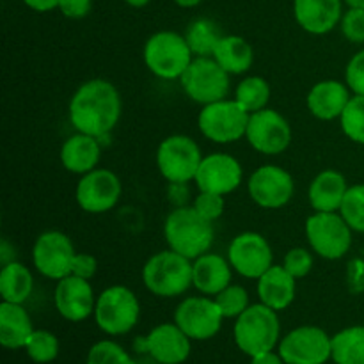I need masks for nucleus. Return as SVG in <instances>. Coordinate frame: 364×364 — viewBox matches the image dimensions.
<instances>
[{"label":"nucleus","instance_id":"1","mask_svg":"<svg viewBox=\"0 0 364 364\" xmlns=\"http://www.w3.org/2000/svg\"><path fill=\"white\" fill-rule=\"evenodd\" d=\"M123 114V100L116 85L107 78H91L78 85L68 105V119L75 132L107 139Z\"/></svg>","mask_w":364,"mask_h":364},{"label":"nucleus","instance_id":"2","mask_svg":"<svg viewBox=\"0 0 364 364\" xmlns=\"http://www.w3.org/2000/svg\"><path fill=\"white\" fill-rule=\"evenodd\" d=\"M164 238L167 247L194 262L212 251L215 230L213 223L199 215L192 205L174 206L164 220Z\"/></svg>","mask_w":364,"mask_h":364},{"label":"nucleus","instance_id":"3","mask_svg":"<svg viewBox=\"0 0 364 364\" xmlns=\"http://www.w3.org/2000/svg\"><path fill=\"white\" fill-rule=\"evenodd\" d=\"M141 276L146 290L155 297H181L192 288V259L167 247L149 256Z\"/></svg>","mask_w":364,"mask_h":364},{"label":"nucleus","instance_id":"4","mask_svg":"<svg viewBox=\"0 0 364 364\" xmlns=\"http://www.w3.org/2000/svg\"><path fill=\"white\" fill-rule=\"evenodd\" d=\"M142 60L149 73L160 80H180L194 60L185 34L174 31H159L149 36L142 48Z\"/></svg>","mask_w":364,"mask_h":364},{"label":"nucleus","instance_id":"5","mask_svg":"<svg viewBox=\"0 0 364 364\" xmlns=\"http://www.w3.org/2000/svg\"><path fill=\"white\" fill-rule=\"evenodd\" d=\"M233 338L240 352L249 358L274 350L281 341L277 311L262 302L251 304L238 318H235Z\"/></svg>","mask_w":364,"mask_h":364},{"label":"nucleus","instance_id":"6","mask_svg":"<svg viewBox=\"0 0 364 364\" xmlns=\"http://www.w3.org/2000/svg\"><path fill=\"white\" fill-rule=\"evenodd\" d=\"M304 235L318 258L338 262L350 252L354 231L340 212H313L306 219Z\"/></svg>","mask_w":364,"mask_h":364},{"label":"nucleus","instance_id":"7","mask_svg":"<svg viewBox=\"0 0 364 364\" xmlns=\"http://www.w3.org/2000/svg\"><path fill=\"white\" fill-rule=\"evenodd\" d=\"M95 322L109 336L128 334L141 318V302L134 290L123 284L105 288L96 297Z\"/></svg>","mask_w":364,"mask_h":364},{"label":"nucleus","instance_id":"8","mask_svg":"<svg viewBox=\"0 0 364 364\" xmlns=\"http://www.w3.org/2000/svg\"><path fill=\"white\" fill-rule=\"evenodd\" d=\"M201 146L185 134H173L156 148V167L167 183L187 185L194 181L203 160Z\"/></svg>","mask_w":364,"mask_h":364},{"label":"nucleus","instance_id":"9","mask_svg":"<svg viewBox=\"0 0 364 364\" xmlns=\"http://www.w3.org/2000/svg\"><path fill=\"white\" fill-rule=\"evenodd\" d=\"M251 114L237 102L224 98L203 105L198 116V128L205 139L213 144H233L245 139Z\"/></svg>","mask_w":364,"mask_h":364},{"label":"nucleus","instance_id":"10","mask_svg":"<svg viewBox=\"0 0 364 364\" xmlns=\"http://www.w3.org/2000/svg\"><path fill=\"white\" fill-rule=\"evenodd\" d=\"M230 77L213 57H194L181 75L180 85L192 102L203 107L228 98L231 89Z\"/></svg>","mask_w":364,"mask_h":364},{"label":"nucleus","instance_id":"11","mask_svg":"<svg viewBox=\"0 0 364 364\" xmlns=\"http://www.w3.org/2000/svg\"><path fill=\"white\" fill-rule=\"evenodd\" d=\"M294 139L291 124L279 110L267 109L249 116L245 141L256 153L265 156H277L287 151Z\"/></svg>","mask_w":364,"mask_h":364},{"label":"nucleus","instance_id":"12","mask_svg":"<svg viewBox=\"0 0 364 364\" xmlns=\"http://www.w3.org/2000/svg\"><path fill=\"white\" fill-rule=\"evenodd\" d=\"M77 251L66 233L57 230L43 231L32 245V265L39 276L59 281L70 276Z\"/></svg>","mask_w":364,"mask_h":364},{"label":"nucleus","instance_id":"13","mask_svg":"<svg viewBox=\"0 0 364 364\" xmlns=\"http://www.w3.org/2000/svg\"><path fill=\"white\" fill-rule=\"evenodd\" d=\"M277 352L287 364H326L333 359V336L316 326L295 327L281 338Z\"/></svg>","mask_w":364,"mask_h":364},{"label":"nucleus","instance_id":"14","mask_svg":"<svg viewBox=\"0 0 364 364\" xmlns=\"http://www.w3.org/2000/svg\"><path fill=\"white\" fill-rule=\"evenodd\" d=\"M247 194L263 210H281L294 199V176L284 167L263 164L256 167L247 180Z\"/></svg>","mask_w":364,"mask_h":364},{"label":"nucleus","instance_id":"15","mask_svg":"<svg viewBox=\"0 0 364 364\" xmlns=\"http://www.w3.org/2000/svg\"><path fill=\"white\" fill-rule=\"evenodd\" d=\"M224 315L215 299L208 295L185 297L174 309V323L191 340L206 341L217 336L223 327Z\"/></svg>","mask_w":364,"mask_h":364},{"label":"nucleus","instance_id":"16","mask_svg":"<svg viewBox=\"0 0 364 364\" xmlns=\"http://www.w3.org/2000/svg\"><path fill=\"white\" fill-rule=\"evenodd\" d=\"M123 194L121 178L114 171L96 167L87 174H82L75 188V199L80 210L92 215L110 212L119 203Z\"/></svg>","mask_w":364,"mask_h":364},{"label":"nucleus","instance_id":"17","mask_svg":"<svg viewBox=\"0 0 364 364\" xmlns=\"http://www.w3.org/2000/svg\"><path fill=\"white\" fill-rule=\"evenodd\" d=\"M226 258L238 276L256 281L274 265L270 242L256 231H244L231 238Z\"/></svg>","mask_w":364,"mask_h":364},{"label":"nucleus","instance_id":"18","mask_svg":"<svg viewBox=\"0 0 364 364\" xmlns=\"http://www.w3.org/2000/svg\"><path fill=\"white\" fill-rule=\"evenodd\" d=\"M244 181V167L230 153H210L205 155L199 166L194 183L198 191L230 196Z\"/></svg>","mask_w":364,"mask_h":364},{"label":"nucleus","instance_id":"19","mask_svg":"<svg viewBox=\"0 0 364 364\" xmlns=\"http://www.w3.org/2000/svg\"><path fill=\"white\" fill-rule=\"evenodd\" d=\"M96 297L98 295L95 294L91 281L73 274L57 281L53 290V304L57 313L71 323L84 322L95 315Z\"/></svg>","mask_w":364,"mask_h":364},{"label":"nucleus","instance_id":"20","mask_svg":"<svg viewBox=\"0 0 364 364\" xmlns=\"http://www.w3.org/2000/svg\"><path fill=\"white\" fill-rule=\"evenodd\" d=\"M191 338L176 323H160L139 340V352H146L159 364H181L191 355Z\"/></svg>","mask_w":364,"mask_h":364},{"label":"nucleus","instance_id":"21","mask_svg":"<svg viewBox=\"0 0 364 364\" xmlns=\"http://www.w3.org/2000/svg\"><path fill=\"white\" fill-rule=\"evenodd\" d=\"M343 6V0H294V18L308 34L326 36L340 27Z\"/></svg>","mask_w":364,"mask_h":364},{"label":"nucleus","instance_id":"22","mask_svg":"<svg viewBox=\"0 0 364 364\" xmlns=\"http://www.w3.org/2000/svg\"><path fill=\"white\" fill-rule=\"evenodd\" d=\"M352 96L354 95L345 84V80L327 78V80L316 82L309 89L308 96H306V107L315 119L334 121L340 119Z\"/></svg>","mask_w":364,"mask_h":364},{"label":"nucleus","instance_id":"23","mask_svg":"<svg viewBox=\"0 0 364 364\" xmlns=\"http://www.w3.org/2000/svg\"><path fill=\"white\" fill-rule=\"evenodd\" d=\"M233 267L230 259L217 252H205L192 262V288L201 295L215 297L233 283Z\"/></svg>","mask_w":364,"mask_h":364},{"label":"nucleus","instance_id":"24","mask_svg":"<svg viewBox=\"0 0 364 364\" xmlns=\"http://www.w3.org/2000/svg\"><path fill=\"white\" fill-rule=\"evenodd\" d=\"M256 294L262 304L274 311L290 308L297 295V279L283 265H272L256 279Z\"/></svg>","mask_w":364,"mask_h":364},{"label":"nucleus","instance_id":"25","mask_svg":"<svg viewBox=\"0 0 364 364\" xmlns=\"http://www.w3.org/2000/svg\"><path fill=\"white\" fill-rule=\"evenodd\" d=\"M60 164L71 174H87L100 166L102 160V141L92 135L75 132L60 146Z\"/></svg>","mask_w":364,"mask_h":364},{"label":"nucleus","instance_id":"26","mask_svg":"<svg viewBox=\"0 0 364 364\" xmlns=\"http://www.w3.org/2000/svg\"><path fill=\"white\" fill-rule=\"evenodd\" d=\"M348 187L347 178L336 169H323L308 187V201L313 212H340Z\"/></svg>","mask_w":364,"mask_h":364},{"label":"nucleus","instance_id":"27","mask_svg":"<svg viewBox=\"0 0 364 364\" xmlns=\"http://www.w3.org/2000/svg\"><path fill=\"white\" fill-rule=\"evenodd\" d=\"M34 333L31 315L23 304L2 301L0 304V343L4 348L18 350L23 348L31 334Z\"/></svg>","mask_w":364,"mask_h":364},{"label":"nucleus","instance_id":"28","mask_svg":"<svg viewBox=\"0 0 364 364\" xmlns=\"http://www.w3.org/2000/svg\"><path fill=\"white\" fill-rule=\"evenodd\" d=\"M212 57L230 75H245L255 64L251 43L238 34H224Z\"/></svg>","mask_w":364,"mask_h":364},{"label":"nucleus","instance_id":"29","mask_svg":"<svg viewBox=\"0 0 364 364\" xmlns=\"http://www.w3.org/2000/svg\"><path fill=\"white\" fill-rule=\"evenodd\" d=\"M34 291V276L25 263H6L0 269V297L6 302L25 304Z\"/></svg>","mask_w":364,"mask_h":364},{"label":"nucleus","instance_id":"30","mask_svg":"<svg viewBox=\"0 0 364 364\" xmlns=\"http://www.w3.org/2000/svg\"><path fill=\"white\" fill-rule=\"evenodd\" d=\"M223 36L219 25L210 18H196L185 31V39L194 57H212Z\"/></svg>","mask_w":364,"mask_h":364},{"label":"nucleus","instance_id":"31","mask_svg":"<svg viewBox=\"0 0 364 364\" xmlns=\"http://www.w3.org/2000/svg\"><path fill=\"white\" fill-rule=\"evenodd\" d=\"M333 361L364 364V326L345 327L333 336Z\"/></svg>","mask_w":364,"mask_h":364},{"label":"nucleus","instance_id":"32","mask_svg":"<svg viewBox=\"0 0 364 364\" xmlns=\"http://www.w3.org/2000/svg\"><path fill=\"white\" fill-rule=\"evenodd\" d=\"M270 96H272L270 82L259 75H247L235 87V100L249 114L267 109L270 103Z\"/></svg>","mask_w":364,"mask_h":364},{"label":"nucleus","instance_id":"33","mask_svg":"<svg viewBox=\"0 0 364 364\" xmlns=\"http://www.w3.org/2000/svg\"><path fill=\"white\" fill-rule=\"evenodd\" d=\"M23 350L28 358L38 364L52 363L59 355V340L53 333L45 329H34L25 343Z\"/></svg>","mask_w":364,"mask_h":364},{"label":"nucleus","instance_id":"34","mask_svg":"<svg viewBox=\"0 0 364 364\" xmlns=\"http://www.w3.org/2000/svg\"><path fill=\"white\" fill-rule=\"evenodd\" d=\"M338 121L348 141L364 146V96H352L347 109L343 110Z\"/></svg>","mask_w":364,"mask_h":364},{"label":"nucleus","instance_id":"35","mask_svg":"<svg viewBox=\"0 0 364 364\" xmlns=\"http://www.w3.org/2000/svg\"><path fill=\"white\" fill-rule=\"evenodd\" d=\"M340 213L354 233L364 235V183H355L348 187L343 203H341Z\"/></svg>","mask_w":364,"mask_h":364},{"label":"nucleus","instance_id":"36","mask_svg":"<svg viewBox=\"0 0 364 364\" xmlns=\"http://www.w3.org/2000/svg\"><path fill=\"white\" fill-rule=\"evenodd\" d=\"M213 299H215L217 306L223 311L224 318H238L251 306V302H249V291L242 284L231 283L230 287L224 288Z\"/></svg>","mask_w":364,"mask_h":364},{"label":"nucleus","instance_id":"37","mask_svg":"<svg viewBox=\"0 0 364 364\" xmlns=\"http://www.w3.org/2000/svg\"><path fill=\"white\" fill-rule=\"evenodd\" d=\"M85 364H137L121 345L112 340H102L89 348Z\"/></svg>","mask_w":364,"mask_h":364},{"label":"nucleus","instance_id":"38","mask_svg":"<svg viewBox=\"0 0 364 364\" xmlns=\"http://www.w3.org/2000/svg\"><path fill=\"white\" fill-rule=\"evenodd\" d=\"M281 265L295 277V279H304L309 276L315 267V252L309 247H291L284 255V259Z\"/></svg>","mask_w":364,"mask_h":364},{"label":"nucleus","instance_id":"39","mask_svg":"<svg viewBox=\"0 0 364 364\" xmlns=\"http://www.w3.org/2000/svg\"><path fill=\"white\" fill-rule=\"evenodd\" d=\"M192 206L206 220L215 223V220H219L224 215V210H226V196L198 191V196L192 199Z\"/></svg>","mask_w":364,"mask_h":364},{"label":"nucleus","instance_id":"40","mask_svg":"<svg viewBox=\"0 0 364 364\" xmlns=\"http://www.w3.org/2000/svg\"><path fill=\"white\" fill-rule=\"evenodd\" d=\"M341 34L354 45H364V9H347L340 21Z\"/></svg>","mask_w":364,"mask_h":364},{"label":"nucleus","instance_id":"41","mask_svg":"<svg viewBox=\"0 0 364 364\" xmlns=\"http://www.w3.org/2000/svg\"><path fill=\"white\" fill-rule=\"evenodd\" d=\"M345 84L352 95L364 96V48L355 52L345 66Z\"/></svg>","mask_w":364,"mask_h":364},{"label":"nucleus","instance_id":"42","mask_svg":"<svg viewBox=\"0 0 364 364\" xmlns=\"http://www.w3.org/2000/svg\"><path fill=\"white\" fill-rule=\"evenodd\" d=\"M96 272H98V259L95 255H91V252H77L75 255L73 269H71L73 276L91 281L96 276Z\"/></svg>","mask_w":364,"mask_h":364},{"label":"nucleus","instance_id":"43","mask_svg":"<svg viewBox=\"0 0 364 364\" xmlns=\"http://www.w3.org/2000/svg\"><path fill=\"white\" fill-rule=\"evenodd\" d=\"M57 9L70 20H82L92 9V0H59Z\"/></svg>","mask_w":364,"mask_h":364},{"label":"nucleus","instance_id":"44","mask_svg":"<svg viewBox=\"0 0 364 364\" xmlns=\"http://www.w3.org/2000/svg\"><path fill=\"white\" fill-rule=\"evenodd\" d=\"M21 2L36 13H50L59 6V0H21Z\"/></svg>","mask_w":364,"mask_h":364},{"label":"nucleus","instance_id":"45","mask_svg":"<svg viewBox=\"0 0 364 364\" xmlns=\"http://www.w3.org/2000/svg\"><path fill=\"white\" fill-rule=\"evenodd\" d=\"M251 364H287L283 361V358L279 355V352H265V354H259V355H255V358H251Z\"/></svg>","mask_w":364,"mask_h":364},{"label":"nucleus","instance_id":"46","mask_svg":"<svg viewBox=\"0 0 364 364\" xmlns=\"http://www.w3.org/2000/svg\"><path fill=\"white\" fill-rule=\"evenodd\" d=\"M178 7H183V9H192V7H198L203 0H173Z\"/></svg>","mask_w":364,"mask_h":364},{"label":"nucleus","instance_id":"47","mask_svg":"<svg viewBox=\"0 0 364 364\" xmlns=\"http://www.w3.org/2000/svg\"><path fill=\"white\" fill-rule=\"evenodd\" d=\"M123 2L127 4V6L135 7V9H142V7L148 6V4L151 2V0H123Z\"/></svg>","mask_w":364,"mask_h":364},{"label":"nucleus","instance_id":"48","mask_svg":"<svg viewBox=\"0 0 364 364\" xmlns=\"http://www.w3.org/2000/svg\"><path fill=\"white\" fill-rule=\"evenodd\" d=\"M347 9H364V0H343Z\"/></svg>","mask_w":364,"mask_h":364}]
</instances>
